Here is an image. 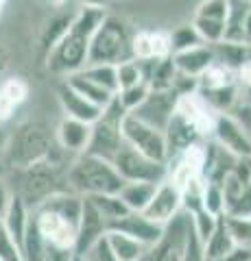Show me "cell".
Here are the masks:
<instances>
[{"label": "cell", "mask_w": 251, "mask_h": 261, "mask_svg": "<svg viewBox=\"0 0 251 261\" xmlns=\"http://www.w3.org/2000/svg\"><path fill=\"white\" fill-rule=\"evenodd\" d=\"M116 79H118V89L123 87H131L138 83H144V72H142V63L138 59H129L116 65Z\"/></svg>", "instance_id": "74e56055"}, {"label": "cell", "mask_w": 251, "mask_h": 261, "mask_svg": "<svg viewBox=\"0 0 251 261\" xmlns=\"http://www.w3.org/2000/svg\"><path fill=\"white\" fill-rule=\"evenodd\" d=\"M9 61H11L9 50H7V46H5L3 42H0V81L5 79L7 70H9Z\"/></svg>", "instance_id": "c3c4849f"}, {"label": "cell", "mask_w": 251, "mask_h": 261, "mask_svg": "<svg viewBox=\"0 0 251 261\" xmlns=\"http://www.w3.org/2000/svg\"><path fill=\"white\" fill-rule=\"evenodd\" d=\"M236 248L238 246L230 233L227 220H225V216H221L216 220L214 231L210 233V238L203 242V257L206 259H221V257H227L230 252H234Z\"/></svg>", "instance_id": "484cf974"}, {"label": "cell", "mask_w": 251, "mask_h": 261, "mask_svg": "<svg viewBox=\"0 0 251 261\" xmlns=\"http://www.w3.org/2000/svg\"><path fill=\"white\" fill-rule=\"evenodd\" d=\"M164 135H166V146H168V161L177 157L179 152H184L186 148H190V146L206 142V137L199 133V128L190 124L188 120H184L181 116H177V113L164 128Z\"/></svg>", "instance_id": "e0dca14e"}, {"label": "cell", "mask_w": 251, "mask_h": 261, "mask_svg": "<svg viewBox=\"0 0 251 261\" xmlns=\"http://www.w3.org/2000/svg\"><path fill=\"white\" fill-rule=\"evenodd\" d=\"M192 235V220L186 211H179L164 224L159 240L147 248L142 261H181Z\"/></svg>", "instance_id": "52a82bcc"}, {"label": "cell", "mask_w": 251, "mask_h": 261, "mask_svg": "<svg viewBox=\"0 0 251 261\" xmlns=\"http://www.w3.org/2000/svg\"><path fill=\"white\" fill-rule=\"evenodd\" d=\"M0 261H22V250L0 220Z\"/></svg>", "instance_id": "ab89813d"}, {"label": "cell", "mask_w": 251, "mask_h": 261, "mask_svg": "<svg viewBox=\"0 0 251 261\" xmlns=\"http://www.w3.org/2000/svg\"><path fill=\"white\" fill-rule=\"evenodd\" d=\"M11 192H9V187H7V183L0 178V218L5 216V211L7 207H9V200H11Z\"/></svg>", "instance_id": "bcb514c9"}, {"label": "cell", "mask_w": 251, "mask_h": 261, "mask_svg": "<svg viewBox=\"0 0 251 261\" xmlns=\"http://www.w3.org/2000/svg\"><path fill=\"white\" fill-rule=\"evenodd\" d=\"M249 3H251V0H249Z\"/></svg>", "instance_id": "11a10c76"}, {"label": "cell", "mask_w": 251, "mask_h": 261, "mask_svg": "<svg viewBox=\"0 0 251 261\" xmlns=\"http://www.w3.org/2000/svg\"><path fill=\"white\" fill-rule=\"evenodd\" d=\"M5 7H7V0H0V15H3V11H5Z\"/></svg>", "instance_id": "f5cc1de1"}, {"label": "cell", "mask_w": 251, "mask_h": 261, "mask_svg": "<svg viewBox=\"0 0 251 261\" xmlns=\"http://www.w3.org/2000/svg\"><path fill=\"white\" fill-rule=\"evenodd\" d=\"M72 18H75V13H72V15L57 13V15H53V18L42 27V33H39V44H37V50H39L42 61H46V57L51 55V50L61 42V37L66 35V31L70 29Z\"/></svg>", "instance_id": "4316f807"}, {"label": "cell", "mask_w": 251, "mask_h": 261, "mask_svg": "<svg viewBox=\"0 0 251 261\" xmlns=\"http://www.w3.org/2000/svg\"><path fill=\"white\" fill-rule=\"evenodd\" d=\"M0 220H3L5 228L11 233V238L18 242V246H20L22 240H24V233H27L29 220H31V207L20 198L18 194H13L11 200H9V207H7L5 216Z\"/></svg>", "instance_id": "d4e9b609"}, {"label": "cell", "mask_w": 251, "mask_h": 261, "mask_svg": "<svg viewBox=\"0 0 251 261\" xmlns=\"http://www.w3.org/2000/svg\"><path fill=\"white\" fill-rule=\"evenodd\" d=\"M123 137L129 148L144 154L157 163H168V146L164 130L142 122L140 118L127 113L123 120Z\"/></svg>", "instance_id": "ba28073f"}, {"label": "cell", "mask_w": 251, "mask_h": 261, "mask_svg": "<svg viewBox=\"0 0 251 261\" xmlns=\"http://www.w3.org/2000/svg\"><path fill=\"white\" fill-rule=\"evenodd\" d=\"M181 261H206V257H203V244H201V240L197 238L194 228H192V235H190L188 248H186Z\"/></svg>", "instance_id": "b9f144b4"}, {"label": "cell", "mask_w": 251, "mask_h": 261, "mask_svg": "<svg viewBox=\"0 0 251 261\" xmlns=\"http://www.w3.org/2000/svg\"><path fill=\"white\" fill-rule=\"evenodd\" d=\"M81 74L85 79L94 81L96 85L105 87L107 92L116 94L118 92V79H116V65L111 63H87L83 70H81Z\"/></svg>", "instance_id": "4dcf8cb0"}, {"label": "cell", "mask_w": 251, "mask_h": 261, "mask_svg": "<svg viewBox=\"0 0 251 261\" xmlns=\"http://www.w3.org/2000/svg\"><path fill=\"white\" fill-rule=\"evenodd\" d=\"M0 94H3L7 100H9L15 109L20 107V105L27 100V96H29V85L24 83L22 79L18 76H11V79H5V81H0Z\"/></svg>", "instance_id": "f35d334b"}, {"label": "cell", "mask_w": 251, "mask_h": 261, "mask_svg": "<svg viewBox=\"0 0 251 261\" xmlns=\"http://www.w3.org/2000/svg\"><path fill=\"white\" fill-rule=\"evenodd\" d=\"M109 233L107 220L87 198H83V211H81L77 224V240H75V255H85L99 240Z\"/></svg>", "instance_id": "4fadbf2b"}, {"label": "cell", "mask_w": 251, "mask_h": 261, "mask_svg": "<svg viewBox=\"0 0 251 261\" xmlns=\"http://www.w3.org/2000/svg\"><path fill=\"white\" fill-rule=\"evenodd\" d=\"M87 261H120L116 255H114V250L109 248V244H107V235H105L103 240H99L94 244V246L90 248L83 255Z\"/></svg>", "instance_id": "60d3db41"}, {"label": "cell", "mask_w": 251, "mask_h": 261, "mask_svg": "<svg viewBox=\"0 0 251 261\" xmlns=\"http://www.w3.org/2000/svg\"><path fill=\"white\" fill-rule=\"evenodd\" d=\"M55 148H57V142L48 124L39 120H29L22 122L13 135H9L5 146V157L11 168L24 170L33 163L46 161Z\"/></svg>", "instance_id": "3957f363"}, {"label": "cell", "mask_w": 251, "mask_h": 261, "mask_svg": "<svg viewBox=\"0 0 251 261\" xmlns=\"http://www.w3.org/2000/svg\"><path fill=\"white\" fill-rule=\"evenodd\" d=\"M109 231H116V233H123L129 235V238L138 240L144 246H153L157 240L162 231H164V224H157L153 222L151 218H147L144 214H138V211H127L125 216H120L116 220L109 222Z\"/></svg>", "instance_id": "9a60e30c"}, {"label": "cell", "mask_w": 251, "mask_h": 261, "mask_svg": "<svg viewBox=\"0 0 251 261\" xmlns=\"http://www.w3.org/2000/svg\"><path fill=\"white\" fill-rule=\"evenodd\" d=\"M111 166L116 168L118 176L123 178L125 183H131V181L162 183L168 174L166 163H157L149 157H144V154L135 152L133 148H129L127 144L118 150L116 157L111 159Z\"/></svg>", "instance_id": "30bf717a"}, {"label": "cell", "mask_w": 251, "mask_h": 261, "mask_svg": "<svg viewBox=\"0 0 251 261\" xmlns=\"http://www.w3.org/2000/svg\"><path fill=\"white\" fill-rule=\"evenodd\" d=\"M13 111H15V107H13L9 100H7L3 94H0V126H3V122H7V120L11 118Z\"/></svg>", "instance_id": "7dc6e473"}, {"label": "cell", "mask_w": 251, "mask_h": 261, "mask_svg": "<svg viewBox=\"0 0 251 261\" xmlns=\"http://www.w3.org/2000/svg\"><path fill=\"white\" fill-rule=\"evenodd\" d=\"M210 140H214L218 146H223L236 159L251 157V133L245 124L232 113H218L210 133Z\"/></svg>", "instance_id": "8fae6325"}, {"label": "cell", "mask_w": 251, "mask_h": 261, "mask_svg": "<svg viewBox=\"0 0 251 261\" xmlns=\"http://www.w3.org/2000/svg\"><path fill=\"white\" fill-rule=\"evenodd\" d=\"M131 39H133V31L129 29V24L123 18L105 13L101 24L96 27L94 35H92L90 53H87V63L118 65L123 61L133 59Z\"/></svg>", "instance_id": "277c9868"}, {"label": "cell", "mask_w": 251, "mask_h": 261, "mask_svg": "<svg viewBox=\"0 0 251 261\" xmlns=\"http://www.w3.org/2000/svg\"><path fill=\"white\" fill-rule=\"evenodd\" d=\"M39 3H44V5H48V7H53V9H61V7L66 5L68 0H39Z\"/></svg>", "instance_id": "681fc988"}, {"label": "cell", "mask_w": 251, "mask_h": 261, "mask_svg": "<svg viewBox=\"0 0 251 261\" xmlns=\"http://www.w3.org/2000/svg\"><path fill=\"white\" fill-rule=\"evenodd\" d=\"M177 92L173 89H151L147 98L140 102V107L131 111V116L140 118L142 122L155 126L159 130H164L168 126V122L175 116L177 107Z\"/></svg>", "instance_id": "7c38bea8"}, {"label": "cell", "mask_w": 251, "mask_h": 261, "mask_svg": "<svg viewBox=\"0 0 251 261\" xmlns=\"http://www.w3.org/2000/svg\"><path fill=\"white\" fill-rule=\"evenodd\" d=\"M66 83L75 89L77 94H81L85 98V100H90L92 105H96L99 109H105L107 105L114 100L116 98V94H111V92H107L105 87H101V85H96L94 81H90V79H85L81 72H77V74H70V76H66L63 79Z\"/></svg>", "instance_id": "83f0119b"}, {"label": "cell", "mask_w": 251, "mask_h": 261, "mask_svg": "<svg viewBox=\"0 0 251 261\" xmlns=\"http://www.w3.org/2000/svg\"><path fill=\"white\" fill-rule=\"evenodd\" d=\"M127 111L116 102V98L101 111V116L90 124V144H87V154L111 161L118 150L125 146L123 137V120Z\"/></svg>", "instance_id": "8992f818"}, {"label": "cell", "mask_w": 251, "mask_h": 261, "mask_svg": "<svg viewBox=\"0 0 251 261\" xmlns=\"http://www.w3.org/2000/svg\"><path fill=\"white\" fill-rule=\"evenodd\" d=\"M57 98H59L63 116L72 118V120H81V122H85V124H92L103 111L96 107V105H92L90 100H85L81 94H77L66 81H61V85L57 87Z\"/></svg>", "instance_id": "ffe728a7"}, {"label": "cell", "mask_w": 251, "mask_h": 261, "mask_svg": "<svg viewBox=\"0 0 251 261\" xmlns=\"http://www.w3.org/2000/svg\"><path fill=\"white\" fill-rule=\"evenodd\" d=\"M92 202V205L101 211V214L105 216V220H107V226L111 220H116L120 216H125L127 214V207H125V202L120 200V196L118 194H103V196H92V198H87Z\"/></svg>", "instance_id": "d6a6232c"}, {"label": "cell", "mask_w": 251, "mask_h": 261, "mask_svg": "<svg viewBox=\"0 0 251 261\" xmlns=\"http://www.w3.org/2000/svg\"><path fill=\"white\" fill-rule=\"evenodd\" d=\"M7 140H9V135L3 130V126H0V152H5V146H7Z\"/></svg>", "instance_id": "f907efd6"}, {"label": "cell", "mask_w": 251, "mask_h": 261, "mask_svg": "<svg viewBox=\"0 0 251 261\" xmlns=\"http://www.w3.org/2000/svg\"><path fill=\"white\" fill-rule=\"evenodd\" d=\"M66 185L70 192H75L83 198L103 194H118L125 181L118 176L111 161H105L94 154H77V159L70 163L66 172Z\"/></svg>", "instance_id": "7a4b0ae2"}, {"label": "cell", "mask_w": 251, "mask_h": 261, "mask_svg": "<svg viewBox=\"0 0 251 261\" xmlns=\"http://www.w3.org/2000/svg\"><path fill=\"white\" fill-rule=\"evenodd\" d=\"M140 63H142V72H144V83L149 85V89H173L175 79H177V68L173 63V55L162 57V59L140 61Z\"/></svg>", "instance_id": "cb8c5ba5"}, {"label": "cell", "mask_w": 251, "mask_h": 261, "mask_svg": "<svg viewBox=\"0 0 251 261\" xmlns=\"http://www.w3.org/2000/svg\"><path fill=\"white\" fill-rule=\"evenodd\" d=\"M55 142L63 152L83 154L87 150V144H90V124L63 116L57 130H55Z\"/></svg>", "instance_id": "d6986e66"}, {"label": "cell", "mask_w": 251, "mask_h": 261, "mask_svg": "<svg viewBox=\"0 0 251 261\" xmlns=\"http://www.w3.org/2000/svg\"><path fill=\"white\" fill-rule=\"evenodd\" d=\"M181 211V190L168 178L157 183L155 194L149 202V207L142 211L147 218H151L157 224H166L168 220H173Z\"/></svg>", "instance_id": "2e32d148"}, {"label": "cell", "mask_w": 251, "mask_h": 261, "mask_svg": "<svg viewBox=\"0 0 251 261\" xmlns=\"http://www.w3.org/2000/svg\"><path fill=\"white\" fill-rule=\"evenodd\" d=\"M105 15L103 7H87L81 5L75 18L70 22V29L61 42L46 57V70L55 76H70L77 74L87 65V53H90V42L96 27L101 24Z\"/></svg>", "instance_id": "6da1fadb"}, {"label": "cell", "mask_w": 251, "mask_h": 261, "mask_svg": "<svg viewBox=\"0 0 251 261\" xmlns=\"http://www.w3.org/2000/svg\"><path fill=\"white\" fill-rule=\"evenodd\" d=\"M214 61H216L214 48L210 44H201V46L190 48V50L173 55V63L177 72H181L186 76H192V79H199Z\"/></svg>", "instance_id": "7402d4cb"}, {"label": "cell", "mask_w": 251, "mask_h": 261, "mask_svg": "<svg viewBox=\"0 0 251 261\" xmlns=\"http://www.w3.org/2000/svg\"><path fill=\"white\" fill-rule=\"evenodd\" d=\"M133 59L149 61L171 55V33L166 31H135L131 39Z\"/></svg>", "instance_id": "ac0fdd59"}, {"label": "cell", "mask_w": 251, "mask_h": 261, "mask_svg": "<svg viewBox=\"0 0 251 261\" xmlns=\"http://www.w3.org/2000/svg\"><path fill=\"white\" fill-rule=\"evenodd\" d=\"M236 83H238V87H245L251 92V61L242 63L236 70Z\"/></svg>", "instance_id": "ee69618b"}, {"label": "cell", "mask_w": 251, "mask_h": 261, "mask_svg": "<svg viewBox=\"0 0 251 261\" xmlns=\"http://www.w3.org/2000/svg\"><path fill=\"white\" fill-rule=\"evenodd\" d=\"M72 261H87L83 255H75V257H72Z\"/></svg>", "instance_id": "816d5d0a"}, {"label": "cell", "mask_w": 251, "mask_h": 261, "mask_svg": "<svg viewBox=\"0 0 251 261\" xmlns=\"http://www.w3.org/2000/svg\"><path fill=\"white\" fill-rule=\"evenodd\" d=\"M31 218H33L39 235H42V240L48 246L75 250L77 222H72L70 218L59 214L57 209H53L46 202H39L35 209H31Z\"/></svg>", "instance_id": "9c48e42d"}, {"label": "cell", "mask_w": 251, "mask_h": 261, "mask_svg": "<svg viewBox=\"0 0 251 261\" xmlns=\"http://www.w3.org/2000/svg\"><path fill=\"white\" fill-rule=\"evenodd\" d=\"M3 174H5V163L0 161V178H3Z\"/></svg>", "instance_id": "db71d44e"}, {"label": "cell", "mask_w": 251, "mask_h": 261, "mask_svg": "<svg viewBox=\"0 0 251 261\" xmlns=\"http://www.w3.org/2000/svg\"><path fill=\"white\" fill-rule=\"evenodd\" d=\"M155 187H157V183L131 181V183H125L123 187H120L118 196H120V200L125 202V207L129 211H138V214H142V211L149 207L153 194H155Z\"/></svg>", "instance_id": "f1b7e54d"}, {"label": "cell", "mask_w": 251, "mask_h": 261, "mask_svg": "<svg viewBox=\"0 0 251 261\" xmlns=\"http://www.w3.org/2000/svg\"><path fill=\"white\" fill-rule=\"evenodd\" d=\"M206 261H251V248H236L234 252H230L227 257H221V259H206Z\"/></svg>", "instance_id": "f6af8a7d"}, {"label": "cell", "mask_w": 251, "mask_h": 261, "mask_svg": "<svg viewBox=\"0 0 251 261\" xmlns=\"http://www.w3.org/2000/svg\"><path fill=\"white\" fill-rule=\"evenodd\" d=\"M203 209L210 216L221 218L227 214V205H225V192L221 183H210L203 181Z\"/></svg>", "instance_id": "1f68e13d"}, {"label": "cell", "mask_w": 251, "mask_h": 261, "mask_svg": "<svg viewBox=\"0 0 251 261\" xmlns=\"http://www.w3.org/2000/svg\"><path fill=\"white\" fill-rule=\"evenodd\" d=\"M57 148H55V152H57ZM55 152L46 161H39L20 170L22 178H20L18 196L31 209H35L48 196L57 194L61 190H68V185H61V163L55 157Z\"/></svg>", "instance_id": "5b68a950"}, {"label": "cell", "mask_w": 251, "mask_h": 261, "mask_svg": "<svg viewBox=\"0 0 251 261\" xmlns=\"http://www.w3.org/2000/svg\"><path fill=\"white\" fill-rule=\"evenodd\" d=\"M225 220H227L230 233L234 242H236L238 248H251V216H227L225 214Z\"/></svg>", "instance_id": "d590c367"}, {"label": "cell", "mask_w": 251, "mask_h": 261, "mask_svg": "<svg viewBox=\"0 0 251 261\" xmlns=\"http://www.w3.org/2000/svg\"><path fill=\"white\" fill-rule=\"evenodd\" d=\"M201 44H203V39L199 37V33L194 31L192 24H181V27L171 31V55L190 50V48L201 46Z\"/></svg>", "instance_id": "836d02e7"}, {"label": "cell", "mask_w": 251, "mask_h": 261, "mask_svg": "<svg viewBox=\"0 0 251 261\" xmlns=\"http://www.w3.org/2000/svg\"><path fill=\"white\" fill-rule=\"evenodd\" d=\"M225 42L251 44V3L249 0H230Z\"/></svg>", "instance_id": "603a6c76"}, {"label": "cell", "mask_w": 251, "mask_h": 261, "mask_svg": "<svg viewBox=\"0 0 251 261\" xmlns=\"http://www.w3.org/2000/svg\"><path fill=\"white\" fill-rule=\"evenodd\" d=\"M107 244L120 261H142L144 252H147V246H144V244L129 238V235L116 233V231L107 233Z\"/></svg>", "instance_id": "f546056e"}, {"label": "cell", "mask_w": 251, "mask_h": 261, "mask_svg": "<svg viewBox=\"0 0 251 261\" xmlns=\"http://www.w3.org/2000/svg\"><path fill=\"white\" fill-rule=\"evenodd\" d=\"M72 257H75V250L48 246V244H46V250H44V259L42 261H72Z\"/></svg>", "instance_id": "7bdbcfd3"}, {"label": "cell", "mask_w": 251, "mask_h": 261, "mask_svg": "<svg viewBox=\"0 0 251 261\" xmlns=\"http://www.w3.org/2000/svg\"><path fill=\"white\" fill-rule=\"evenodd\" d=\"M227 15H230V0H201L192 18L227 24Z\"/></svg>", "instance_id": "e575fe53"}, {"label": "cell", "mask_w": 251, "mask_h": 261, "mask_svg": "<svg viewBox=\"0 0 251 261\" xmlns=\"http://www.w3.org/2000/svg\"><path fill=\"white\" fill-rule=\"evenodd\" d=\"M203 144L190 146V148H186L184 152H179L177 157H173L166 163V170H168L166 178L171 183H175L179 190L186 183H190L192 178H203L201 176L203 174V159H206V146Z\"/></svg>", "instance_id": "5bb4252c"}, {"label": "cell", "mask_w": 251, "mask_h": 261, "mask_svg": "<svg viewBox=\"0 0 251 261\" xmlns=\"http://www.w3.org/2000/svg\"><path fill=\"white\" fill-rule=\"evenodd\" d=\"M206 159H203V181L210 183H221L225 181V176L232 172V168L236 166V157L232 152H227L223 146H218L214 140H208L206 144Z\"/></svg>", "instance_id": "44dd1931"}, {"label": "cell", "mask_w": 251, "mask_h": 261, "mask_svg": "<svg viewBox=\"0 0 251 261\" xmlns=\"http://www.w3.org/2000/svg\"><path fill=\"white\" fill-rule=\"evenodd\" d=\"M151 92L147 83H138V85H131V87H123L116 92V102L123 107L127 113H131L133 109L140 107V102L147 98V94Z\"/></svg>", "instance_id": "8d00e7d4"}]
</instances>
